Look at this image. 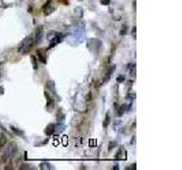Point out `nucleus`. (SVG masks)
Wrapping results in <instances>:
<instances>
[{
  "label": "nucleus",
  "instance_id": "f257e3e1",
  "mask_svg": "<svg viewBox=\"0 0 182 170\" xmlns=\"http://www.w3.org/2000/svg\"><path fill=\"white\" fill-rule=\"evenodd\" d=\"M33 45H34V39H33L32 35H29L26 39H24V40L20 43V45H18V51H20L22 54H26V53L31 50V48H32Z\"/></svg>",
  "mask_w": 182,
  "mask_h": 170
},
{
  "label": "nucleus",
  "instance_id": "f03ea898",
  "mask_svg": "<svg viewBox=\"0 0 182 170\" xmlns=\"http://www.w3.org/2000/svg\"><path fill=\"white\" fill-rule=\"evenodd\" d=\"M15 153H16V145H15V144H11V146H8L7 151L4 153L2 160H4V161H9V160L14 157Z\"/></svg>",
  "mask_w": 182,
  "mask_h": 170
},
{
  "label": "nucleus",
  "instance_id": "7ed1b4c3",
  "mask_svg": "<svg viewBox=\"0 0 182 170\" xmlns=\"http://www.w3.org/2000/svg\"><path fill=\"white\" fill-rule=\"evenodd\" d=\"M55 9H56V7L53 6V0H49V1L43 6V8H42L43 14H44V15H50Z\"/></svg>",
  "mask_w": 182,
  "mask_h": 170
},
{
  "label": "nucleus",
  "instance_id": "20e7f679",
  "mask_svg": "<svg viewBox=\"0 0 182 170\" xmlns=\"http://www.w3.org/2000/svg\"><path fill=\"white\" fill-rule=\"evenodd\" d=\"M34 44L35 43H40L41 42V40H42L43 38V30H42V26H39L38 29H37V31H35V34H34Z\"/></svg>",
  "mask_w": 182,
  "mask_h": 170
},
{
  "label": "nucleus",
  "instance_id": "39448f33",
  "mask_svg": "<svg viewBox=\"0 0 182 170\" xmlns=\"http://www.w3.org/2000/svg\"><path fill=\"white\" fill-rule=\"evenodd\" d=\"M62 38H63V35H62V34H55L54 38L49 39L50 43H49V47H48V49H50V48H53L54 45L58 44V43L62 41Z\"/></svg>",
  "mask_w": 182,
  "mask_h": 170
},
{
  "label": "nucleus",
  "instance_id": "423d86ee",
  "mask_svg": "<svg viewBox=\"0 0 182 170\" xmlns=\"http://www.w3.org/2000/svg\"><path fill=\"white\" fill-rule=\"evenodd\" d=\"M37 57H38V59H39L42 64H46V63H47L46 50H43V49H38V50H37Z\"/></svg>",
  "mask_w": 182,
  "mask_h": 170
},
{
  "label": "nucleus",
  "instance_id": "0eeeda50",
  "mask_svg": "<svg viewBox=\"0 0 182 170\" xmlns=\"http://www.w3.org/2000/svg\"><path fill=\"white\" fill-rule=\"evenodd\" d=\"M55 130H56V125L55 124H49L46 129H44V133L47 134V135H53L55 133Z\"/></svg>",
  "mask_w": 182,
  "mask_h": 170
},
{
  "label": "nucleus",
  "instance_id": "6e6552de",
  "mask_svg": "<svg viewBox=\"0 0 182 170\" xmlns=\"http://www.w3.org/2000/svg\"><path fill=\"white\" fill-rule=\"evenodd\" d=\"M114 70H115V66H112V67H110V69H109L107 73H106V76H105V78L103 79V84L107 83L108 81L110 79V77H112V74H113V72H114Z\"/></svg>",
  "mask_w": 182,
  "mask_h": 170
},
{
  "label": "nucleus",
  "instance_id": "1a4fd4ad",
  "mask_svg": "<svg viewBox=\"0 0 182 170\" xmlns=\"http://www.w3.org/2000/svg\"><path fill=\"white\" fill-rule=\"evenodd\" d=\"M6 144H7V136L0 132V149L4 148Z\"/></svg>",
  "mask_w": 182,
  "mask_h": 170
},
{
  "label": "nucleus",
  "instance_id": "9d476101",
  "mask_svg": "<svg viewBox=\"0 0 182 170\" xmlns=\"http://www.w3.org/2000/svg\"><path fill=\"white\" fill-rule=\"evenodd\" d=\"M109 123H110V115L109 114H106V116H105V120H104V128H107L108 125H109Z\"/></svg>",
  "mask_w": 182,
  "mask_h": 170
},
{
  "label": "nucleus",
  "instance_id": "9b49d317",
  "mask_svg": "<svg viewBox=\"0 0 182 170\" xmlns=\"http://www.w3.org/2000/svg\"><path fill=\"white\" fill-rule=\"evenodd\" d=\"M44 96H46V98H47V100H48L47 107H48V108H50V106L54 103V100L50 98V95H49V93H48V92H44Z\"/></svg>",
  "mask_w": 182,
  "mask_h": 170
},
{
  "label": "nucleus",
  "instance_id": "f8f14e48",
  "mask_svg": "<svg viewBox=\"0 0 182 170\" xmlns=\"http://www.w3.org/2000/svg\"><path fill=\"white\" fill-rule=\"evenodd\" d=\"M31 61H32L33 68L34 69H38V63H37V57L35 56H31Z\"/></svg>",
  "mask_w": 182,
  "mask_h": 170
},
{
  "label": "nucleus",
  "instance_id": "ddd939ff",
  "mask_svg": "<svg viewBox=\"0 0 182 170\" xmlns=\"http://www.w3.org/2000/svg\"><path fill=\"white\" fill-rule=\"evenodd\" d=\"M49 166H50L49 163H44V162H43V163L40 164V169H44V168H46V169H53V167H49Z\"/></svg>",
  "mask_w": 182,
  "mask_h": 170
},
{
  "label": "nucleus",
  "instance_id": "4468645a",
  "mask_svg": "<svg viewBox=\"0 0 182 170\" xmlns=\"http://www.w3.org/2000/svg\"><path fill=\"white\" fill-rule=\"evenodd\" d=\"M126 29H128V26H126V25H123V26H122V31L119 32V34H121V35H125L126 32H128Z\"/></svg>",
  "mask_w": 182,
  "mask_h": 170
},
{
  "label": "nucleus",
  "instance_id": "2eb2a0df",
  "mask_svg": "<svg viewBox=\"0 0 182 170\" xmlns=\"http://www.w3.org/2000/svg\"><path fill=\"white\" fill-rule=\"evenodd\" d=\"M123 81H124V76H123V75H121L119 77H117V82H118V83H122Z\"/></svg>",
  "mask_w": 182,
  "mask_h": 170
},
{
  "label": "nucleus",
  "instance_id": "dca6fc26",
  "mask_svg": "<svg viewBox=\"0 0 182 170\" xmlns=\"http://www.w3.org/2000/svg\"><path fill=\"white\" fill-rule=\"evenodd\" d=\"M62 142H63V144H65V145H67V137H66V136H64V137H62Z\"/></svg>",
  "mask_w": 182,
  "mask_h": 170
},
{
  "label": "nucleus",
  "instance_id": "f3484780",
  "mask_svg": "<svg viewBox=\"0 0 182 170\" xmlns=\"http://www.w3.org/2000/svg\"><path fill=\"white\" fill-rule=\"evenodd\" d=\"M60 3H65V5H68V0H58Z\"/></svg>",
  "mask_w": 182,
  "mask_h": 170
},
{
  "label": "nucleus",
  "instance_id": "a211bd4d",
  "mask_svg": "<svg viewBox=\"0 0 182 170\" xmlns=\"http://www.w3.org/2000/svg\"><path fill=\"white\" fill-rule=\"evenodd\" d=\"M109 2H110V0H104L103 1V5H108Z\"/></svg>",
  "mask_w": 182,
  "mask_h": 170
},
{
  "label": "nucleus",
  "instance_id": "6ab92c4d",
  "mask_svg": "<svg viewBox=\"0 0 182 170\" xmlns=\"http://www.w3.org/2000/svg\"><path fill=\"white\" fill-rule=\"evenodd\" d=\"M132 34H133V38H136V27H133V31H132Z\"/></svg>",
  "mask_w": 182,
  "mask_h": 170
},
{
  "label": "nucleus",
  "instance_id": "aec40b11",
  "mask_svg": "<svg viewBox=\"0 0 182 170\" xmlns=\"http://www.w3.org/2000/svg\"><path fill=\"white\" fill-rule=\"evenodd\" d=\"M90 145H95V141H90Z\"/></svg>",
  "mask_w": 182,
  "mask_h": 170
},
{
  "label": "nucleus",
  "instance_id": "412c9836",
  "mask_svg": "<svg viewBox=\"0 0 182 170\" xmlns=\"http://www.w3.org/2000/svg\"><path fill=\"white\" fill-rule=\"evenodd\" d=\"M0 6H2V5H1V2H0Z\"/></svg>",
  "mask_w": 182,
  "mask_h": 170
}]
</instances>
